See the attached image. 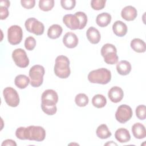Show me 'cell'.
I'll return each instance as SVG.
<instances>
[{"label": "cell", "instance_id": "obj_1", "mask_svg": "<svg viewBox=\"0 0 146 146\" xmlns=\"http://www.w3.org/2000/svg\"><path fill=\"white\" fill-rule=\"evenodd\" d=\"M15 136L21 140L42 141L45 139L46 131L40 126L30 125L27 127H20L17 129Z\"/></svg>", "mask_w": 146, "mask_h": 146}, {"label": "cell", "instance_id": "obj_2", "mask_svg": "<svg viewBox=\"0 0 146 146\" xmlns=\"http://www.w3.org/2000/svg\"><path fill=\"white\" fill-rule=\"evenodd\" d=\"M41 100V108L46 114L53 115L56 112L58 95L55 91L51 89L45 90L42 95Z\"/></svg>", "mask_w": 146, "mask_h": 146}, {"label": "cell", "instance_id": "obj_3", "mask_svg": "<svg viewBox=\"0 0 146 146\" xmlns=\"http://www.w3.org/2000/svg\"><path fill=\"white\" fill-rule=\"evenodd\" d=\"M54 71L55 74L60 78H68L71 73L68 58L64 55L58 56L55 59Z\"/></svg>", "mask_w": 146, "mask_h": 146}, {"label": "cell", "instance_id": "obj_4", "mask_svg": "<svg viewBox=\"0 0 146 146\" xmlns=\"http://www.w3.org/2000/svg\"><path fill=\"white\" fill-rule=\"evenodd\" d=\"M111 73L105 68H101L91 71L88 75V80L92 83L106 84L110 82Z\"/></svg>", "mask_w": 146, "mask_h": 146}, {"label": "cell", "instance_id": "obj_5", "mask_svg": "<svg viewBox=\"0 0 146 146\" xmlns=\"http://www.w3.org/2000/svg\"><path fill=\"white\" fill-rule=\"evenodd\" d=\"M44 72V68L41 65L36 64L30 68L29 74L31 79L30 83L32 87H38L42 85Z\"/></svg>", "mask_w": 146, "mask_h": 146}, {"label": "cell", "instance_id": "obj_6", "mask_svg": "<svg viewBox=\"0 0 146 146\" xmlns=\"http://www.w3.org/2000/svg\"><path fill=\"white\" fill-rule=\"evenodd\" d=\"M101 54L104 62L108 64H116L119 59L116 47L110 43H106L101 48Z\"/></svg>", "mask_w": 146, "mask_h": 146}, {"label": "cell", "instance_id": "obj_7", "mask_svg": "<svg viewBox=\"0 0 146 146\" xmlns=\"http://www.w3.org/2000/svg\"><path fill=\"white\" fill-rule=\"evenodd\" d=\"M26 29L30 33L36 35H40L43 34L44 25L35 18H28L25 23Z\"/></svg>", "mask_w": 146, "mask_h": 146}, {"label": "cell", "instance_id": "obj_8", "mask_svg": "<svg viewBox=\"0 0 146 146\" xmlns=\"http://www.w3.org/2000/svg\"><path fill=\"white\" fill-rule=\"evenodd\" d=\"M23 38V31L21 27L18 25L10 26L7 30V39L9 42L13 45L19 44Z\"/></svg>", "mask_w": 146, "mask_h": 146}, {"label": "cell", "instance_id": "obj_9", "mask_svg": "<svg viewBox=\"0 0 146 146\" xmlns=\"http://www.w3.org/2000/svg\"><path fill=\"white\" fill-rule=\"evenodd\" d=\"M3 95L6 103L10 107H15L19 103V97L17 91L12 87H8L3 91Z\"/></svg>", "mask_w": 146, "mask_h": 146}, {"label": "cell", "instance_id": "obj_10", "mask_svg": "<svg viewBox=\"0 0 146 146\" xmlns=\"http://www.w3.org/2000/svg\"><path fill=\"white\" fill-rule=\"evenodd\" d=\"M132 110L128 105L122 104L119 106L116 113L115 118L120 123H125L132 116Z\"/></svg>", "mask_w": 146, "mask_h": 146}, {"label": "cell", "instance_id": "obj_11", "mask_svg": "<svg viewBox=\"0 0 146 146\" xmlns=\"http://www.w3.org/2000/svg\"><path fill=\"white\" fill-rule=\"evenodd\" d=\"M12 58L15 64L21 68H25L29 64V59L26 51L22 48H17L13 51Z\"/></svg>", "mask_w": 146, "mask_h": 146}, {"label": "cell", "instance_id": "obj_12", "mask_svg": "<svg viewBox=\"0 0 146 146\" xmlns=\"http://www.w3.org/2000/svg\"><path fill=\"white\" fill-rule=\"evenodd\" d=\"M63 22L65 25L71 30H76L80 28L79 19L75 14H66L63 18Z\"/></svg>", "mask_w": 146, "mask_h": 146}, {"label": "cell", "instance_id": "obj_13", "mask_svg": "<svg viewBox=\"0 0 146 146\" xmlns=\"http://www.w3.org/2000/svg\"><path fill=\"white\" fill-rule=\"evenodd\" d=\"M108 96L112 102L116 103L122 100L124 96V92L120 87L114 86L109 90Z\"/></svg>", "mask_w": 146, "mask_h": 146}, {"label": "cell", "instance_id": "obj_14", "mask_svg": "<svg viewBox=\"0 0 146 146\" xmlns=\"http://www.w3.org/2000/svg\"><path fill=\"white\" fill-rule=\"evenodd\" d=\"M63 43L69 48L75 47L78 44V38L76 35L72 32H68L63 38Z\"/></svg>", "mask_w": 146, "mask_h": 146}, {"label": "cell", "instance_id": "obj_15", "mask_svg": "<svg viewBox=\"0 0 146 146\" xmlns=\"http://www.w3.org/2000/svg\"><path fill=\"white\" fill-rule=\"evenodd\" d=\"M137 15V10L132 6H127L124 7L121 12V17L127 21L134 20Z\"/></svg>", "mask_w": 146, "mask_h": 146}, {"label": "cell", "instance_id": "obj_16", "mask_svg": "<svg viewBox=\"0 0 146 146\" xmlns=\"http://www.w3.org/2000/svg\"><path fill=\"white\" fill-rule=\"evenodd\" d=\"M86 36L90 43L92 44H97L99 42L101 35L98 29L94 27H90L86 32Z\"/></svg>", "mask_w": 146, "mask_h": 146}, {"label": "cell", "instance_id": "obj_17", "mask_svg": "<svg viewBox=\"0 0 146 146\" xmlns=\"http://www.w3.org/2000/svg\"><path fill=\"white\" fill-rule=\"evenodd\" d=\"M112 30L116 35L121 37L127 34L128 28L123 22L116 21L112 25Z\"/></svg>", "mask_w": 146, "mask_h": 146}, {"label": "cell", "instance_id": "obj_18", "mask_svg": "<svg viewBox=\"0 0 146 146\" xmlns=\"http://www.w3.org/2000/svg\"><path fill=\"white\" fill-rule=\"evenodd\" d=\"M132 132L134 137L136 139H141L146 136L145 127L140 123H135L132 127Z\"/></svg>", "mask_w": 146, "mask_h": 146}, {"label": "cell", "instance_id": "obj_19", "mask_svg": "<svg viewBox=\"0 0 146 146\" xmlns=\"http://www.w3.org/2000/svg\"><path fill=\"white\" fill-rule=\"evenodd\" d=\"M116 139L121 143H127L131 139V135L129 131L123 128L117 129L115 133Z\"/></svg>", "mask_w": 146, "mask_h": 146}, {"label": "cell", "instance_id": "obj_20", "mask_svg": "<svg viewBox=\"0 0 146 146\" xmlns=\"http://www.w3.org/2000/svg\"><path fill=\"white\" fill-rule=\"evenodd\" d=\"M116 70L120 75H127L131 71V64L127 60H121L116 64Z\"/></svg>", "mask_w": 146, "mask_h": 146}, {"label": "cell", "instance_id": "obj_21", "mask_svg": "<svg viewBox=\"0 0 146 146\" xmlns=\"http://www.w3.org/2000/svg\"><path fill=\"white\" fill-rule=\"evenodd\" d=\"M111 21V15L108 13H102L98 15L96 18L97 25L102 27L108 26Z\"/></svg>", "mask_w": 146, "mask_h": 146}, {"label": "cell", "instance_id": "obj_22", "mask_svg": "<svg viewBox=\"0 0 146 146\" xmlns=\"http://www.w3.org/2000/svg\"><path fill=\"white\" fill-rule=\"evenodd\" d=\"M131 47L137 52H144L146 50L145 43L139 38H135L131 42Z\"/></svg>", "mask_w": 146, "mask_h": 146}, {"label": "cell", "instance_id": "obj_23", "mask_svg": "<svg viewBox=\"0 0 146 146\" xmlns=\"http://www.w3.org/2000/svg\"><path fill=\"white\" fill-rule=\"evenodd\" d=\"M62 27L57 24L51 25L48 29L47 36L52 39L58 38L62 33Z\"/></svg>", "mask_w": 146, "mask_h": 146}, {"label": "cell", "instance_id": "obj_24", "mask_svg": "<svg viewBox=\"0 0 146 146\" xmlns=\"http://www.w3.org/2000/svg\"><path fill=\"white\" fill-rule=\"evenodd\" d=\"M29 78L25 75L20 74L17 75L14 80L15 85L21 89L25 88L30 83Z\"/></svg>", "mask_w": 146, "mask_h": 146}, {"label": "cell", "instance_id": "obj_25", "mask_svg": "<svg viewBox=\"0 0 146 146\" xmlns=\"http://www.w3.org/2000/svg\"><path fill=\"white\" fill-rule=\"evenodd\" d=\"M96 133L97 136L102 139H107L111 136V132L105 124H102L97 128Z\"/></svg>", "mask_w": 146, "mask_h": 146}, {"label": "cell", "instance_id": "obj_26", "mask_svg": "<svg viewBox=\"0 0 146 146\" xmlns=\"http://www.w3.org/2000/svg\"><path fill=\"white\" fill-rule=\"evenodd\" d=\"M92 103L94 107L98 108H101L106 105L107 99L104 95L101 94H97L92 98Z\"/></svg>", "mask_w": 146, "mask_h": 146}, {"label": "cell", "instance_id": "obj_27", "mask_svg": "<svg viewBox=\"0 0 146 146\" xmlns=\"http://www.w3.org/2000/svg\"><path fill=\"white\" fill-rule=\"evenodd\" d=\"M75 102L76 104L79 107H85L86 105L88 104L89 99L88 96L83 93H80L75 96Z\"/></svg>", "mask_w": 146, "mask_h": 146}, {"label": "cell", "instance_id": "obj_28", "mask_svg": "<svg viewBox=\"0 0 146 146\" xmlns=\"http://www.w3.org/2000/svg\"><path fill=\"white\" fill-rule=\"evenodd\" d=\"M54 6V0H40L39 1V7L40 10L44 11L51 10Z\"/></svg>", "mask_w": 146, "mask_h": 146}, {"label": "cell", "instance_id": "obj_29", "mask_svg": "<svg viewBox=\"0 0 146 146\" xmlns=\"http://www.w3.org/2000/svg\"><path fill=\"white\" fill-rule=\"evenodd\" d=\"M75 15L78 17L80 22L79 29H83L86 26L87 23V15L82 11H78L75 13Z\"/></svg>", "mask_w": 146, "mask_h": 146}, {"label": "cell", "instance_id": "obj_30", "mask_svg": "<svg viewBox=\"0 0 146 146\" xmlns=\"http://www.w3.org/2000/svg\"><path fill=\"white\" fill-rule=\"evenodd\" d=\"M36 46V40L35 38L31 36H28L25 41V47L26 50L31 51Z\"/></svg>", "mask_w": 146, "mask_h": 146}, {"label": "cell", "instance_id": "obj_31", "mask_svg": "<svg viewBox=\"0 0 146 146\" xmlns=\"http://www.w3.org/2000/svg\"><path fill=\"white\" fill-rule=\"evenodd\" d=\"M106 2V0H92L91 2V6L93 9L99 10L104 7Z\"/></svg>", "mask_w": 146, "mask_h": 146}, {"label": "cell", "instance_id": "obj_32", "mask_svg": "<svg viewBox=\"0 0 146 146\" xmlns=\"http://www.w3.org/2000/svg\"><path fill=\"white\" fill-rule=\"evenodd\" d=\"M146 107L144 105H139L136 108V115L140 120H144L145 119Z\"/></svg>", "mask_w": 146, "mask_h": 146}, {"label": "cell", "instance_id": "obj_33", "mask_svg": "<svg viewBox=\"0 0 146 146\" xmlns=\"http://www.w3.org/2000/svg\"><path fill=\"white\" fill-rule=\"evenodd\" d=\"M60 4L65 10H72L75 6L76 1L75 0H61Z\"/></svg>", "mask_w": 146, "mask_h": 146}, {"label": "cell", "instance_id": "obj_34", "mask_svg": "<svg viewBox=\"0 0 146 146\" xmlns=\"http://www.w3.org/2000/svg\"><path fill=\"white\" fill-rule=\"evenodd\" d=\"M22 6L26 9H30L33 8L35 4V0H22L21 1Z\"/></svg>", "mask_w": 146, "mask_h": 146}, {"label": "cell", "instance_id": "obj_35", "mask_svg": "<svg viewBox=\"0 0 146 146\" xmlns=\"http://www.w3.org/2000/svg\"><path fill=\"white\" fill-rule=\"evenodd\" d=\"M9 12L7 9V7L1 6L0 7V15H1V19H5L9 15Z\"/></svg>", "mask_w": 146, "mask_h": 146}, {"label": "cell", "instance_id": "obj_36", "mask_svg": "<svg viewBox=\"0 0 146 146\" xmlns=\"http://www.w3.org/2000/svg\"><path fill=\"white\" fill-rule=\"evenodd\" d=\"M6 145H12V146H16L17 144L15 142V141L11 140V139H7L6 140H4L3 143H2V146H6Z\"/></svg>", "mask_w": 146, "mask_h": 146}, {"label": "cell", "instance_id": "obj_37", "mask_svg": "<svg viewBox=\"0 0 146 146\" xmlns=\"http://www.w3.org/2000/svg\"><path fill=\"white\" fill-rule=\"evenodd\" d=\"M10 1H7V0H2L0 2L1 6L6 7H7V8L10 6Z\"/></svg>", "mask_w": 146, "mask_h": 146}, {"label": "cell", "instance_id": "obj_38", "mask_svg": "<svg viewBox=\"0 0 146 146\" xmlns=\"http://www.w3.org/2000/svg\"><path fill=\"white\" fill-rule=\"evenodd\" d=\"M117 145V144L113 143L112 141H110V142H108V143H107L104 144V145Z\"/></svg>", "mask_w": 146, "mask_h": 146}]
</instances>
